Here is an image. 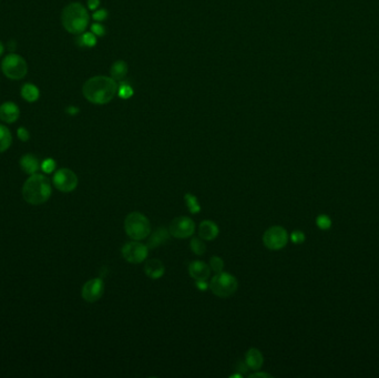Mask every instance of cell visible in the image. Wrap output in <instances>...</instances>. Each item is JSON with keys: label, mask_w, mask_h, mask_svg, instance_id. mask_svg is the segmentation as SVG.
I'll list each match as a JSON object with an SVG mask.
<instances>
[{"label": "cell", "mask_w": 379, "mask_h": 378, "mask_svg": "<svg viewBox=\"0 0 379 378\" xmlns=\"http://www.w3.org/2000/svg\"><path fill=\"white\" fill-rule=\"evenodd\" d=\"M118 91V85L113 78L98 76L86 81L82 88L85 98L95 104H104L113 99Z\"/></svg>", "instance_id": "cell-1"}, {"label": "cell", "mask_w": 379, "mask_h": 378, "mask_svg": "<svg viewBox=\"0 0 379 378\" xmlns=\"http://www.w3.org/2000/svg\"><path fill=\"white\" fill-rule=\"evenodd\" d=\"M23 195L25 201L30 204L45 203L51 195L50 180L46 175L32 174L24 184Z\"/></svg>", "instance_id": "cell-2"}, {"label": "cell", "mask_w": 379, "mask_h": 378, "mask_svg": "<svg viewBox=\"0 0 379 378\" xmlns=\"http://www.w3.org/2000/svg\"><path fill=\"white\" fill-rule=\"evenodd\" d=\"M61 23L68 32L82 33L89 25V14L81 3L72 2L63 9Z\"/></svg>", "instance_id": "cell-3"}, {"label": "cell", "mask_w": 379, "mask_h": 378, "mask_svg": "<svg viewBox=\"0 0 379 378\" xmlns=\"http://www.w3.org/2000/svg\"><path fill=\"white\" fill-rule=\"evenodd\" d=\"M126 235L133 241H142L151 234V223L144 214L132 212L125 220Z\"/></svg>", "instance_id": "cell-4"}, {"label": "cell", "mask_w": 379, "mask_h": 378, "mask_svg": "<svg viewBox=\"0 0 379 378\" xmlns=\"http://www.w3.org/2000/svg\"><path fill=\"white\" fill-rule=\"evenodd\" d=\"M210 288L214 295L226 298L232 296L239 288V282L236 278L226 272L217 273L210 283Z\"/></svg>", "instance_id": "cell-5"}, {"label": "cell", "mask_w": 379, "mask_h": 378, "mask_svg": "<svg viewBox=\"0 0 379 378\" xmlns=\"http://www.w3.org/2000/svg\"><path fill=\"white\" fill-rule=\"evenodd\" d=\"M1 70L7 78L11 80H19L27 74L28 65L23 57L17 54H10L3 58Z\"/></svg>", "instance_id": "cell-6"}, {"label": "cell", "mask_w": 379, "mask_h": 378, "mask_svg": "<svg viewBox=\"0 0 379 378\" xmlns=\"http://www.w3.org/2000/svg\"><path fill=\"white\" fill-rule=\"evenodd\" d=\"M288 233L282 226L267 228L263 235L264 245L272 251H279L285 248L288 242Z\"/></svg>", "instance_id": "cell-7"}, {"label": "cell", "mask_w": 379, "mask_h": 378, "mask_svg": "<svg viewBox=\"0 0 379 378\" xmlns=\"http://www.w3.org/2000/svg\"><path fill=\"white\" fill-rule=\"evenodd\" d=\"M122 256L126 262L132 264H139L145 261L149 254L148 245L140 243L139 241H133L125 244L122 248Z\"/></svg>", "instance_id": "cell-8"}, {"label": "cell", "mask_w": 379, "mask_h": 378, "mask_svg": "<svg viewBox=\"0 0 379 378\" xmlns=\"http://www.w3.org/2000/svg\"><path fill=\"white\" fill-rule=\"evenodd\" d=\"M169 232L172 236L176 239H188L192 236L195 232V223L192 219L188 217L175 218L170 223Z\"/></svg>", "instance_id": "cell-9"}, {"label": "cell", "mask_w": 379, "mask_h": 378, "mask_svg": "<svg viewBox=\"0 0 379 378\" xmlns=\"http://www.w3.org/2000/svg\"><path fill=\"white\" fill-rule=\"evenodd\" d=\"M52 182L59 191L69 193L77 188L78 178L73 171L69 169H61L55 173Z\"/></svg>", "instance_id": "cell-10"}, {"label": "cell", "mask_w": 379, "mask_h": 378, "mask_svg": "<svg viewBox=\"0 0 379 378\" xmlns=\"http://www.w3.org/2000/svg\"><path fill=\"white\" fill-rule=\"evenodd\" d=\"M104 292V283L101 279H92L83 285L82 287V297L83 300L95 303L99 301L103 295Z\"/></svg>", "instance_id": "cell-11"}, {"label": "cell", "mask_w": 379, "mask_h": 378, "mask_svg": "<svg viewBox=\"0 0 379 378\" xmlns=\"http://www.w3.org/2000/svg\"><path fill=\"white\" fill-rule=\"evenodd\" d=\"M189 274L195 281H206L210 278L211 269L203 261H193L189 265Z\"/></svg>", "instance_id": "cell-12"}, {"label": "cell", "mask_w": 379, "mask_h": 378, "mask_svg": "<svg viewBox=\"0 0 379 378\" xmlns=\"http://www.w3.org/2000/svg\"><path fill=\"white\" fill-rule=\"evenodd\" d=\"M19 108L14 102H5L0 105V119L6 123H14L19 118Z\"/></svg>", "instance_id": "cell-13"}, {"label": "cell", "mask_w": 379, "mask_h": 378, "mask_svg": "<svg viewBox=\"0 0 379 378\" xmlns=\"http://www.w3.org/2000/svg\"><path fill=\"white\" fill-rule=\"evenodd\" d=\"M220 228L217 223L210 220L201 222L199 226V236L204 241H213L219 236Z\"/></svg>", "instance_id": "cell-14"}, {"label": "cell", "mask_w": 379, "mask_h": 378, "mask_svg": "<svg viewBox=\"0 0 379 378\" xmlns=\"http://www.w3.org/2000/svg\"><path fill=\"white\" fill-rule=\"evenodd\" d=\"M165 272V267L163 263L158 260V258H152L145 262L144 265V273L152 280H158L163 276Z\"/></svg>", "instance_id": "cell-15"}, {"label": "cell", "mask_w": 379, "mask_h": 378, "mask_svg": "<svg viewBox=\"0 0 379 378\" xmlns=\"http://www.w3.org/2000/svg\"><path fill=\"white\" fill-rule=\"evenodd\" d=\"M263 355L257 348H251L248 350V353L245 354V364L248 365L250 369L258 371V369L263 366Z\"/></svg>", "instance_id": "cell-16"}, {"label": "cell", "mask_w": 379, "mask_h": 378, "mask_svg": "<svg viewBox=\"0 0 379 378\" xmlns=\"http://www.w3.org/2000/svg\"><path fill=\"white\" fill-rule=\"evenodd\" d=\"M170 232L169 230H166L164 227H158V230L154 231L152 233V235L150 236L149 242H148V248L149 249H156L158 246H160L161 244H164L165 242L169 240L170 237Z\"/></svg>", "instance_id": "cell-17"}, {"label": "cell", "mask_w": 379, "mask_h": 378, "mask_svg": "<svg viewBox=\"0 0 379 378\" xmlns=\"http://www.w3.org/2000/svg\"><path fill=\"white\" fill-rule=\"evenodd\" d=\"M20 166L24 172L32 175L39 170V162L37 158H34V156L25 155L20 160Z\"/></svg>", "instance_id": "cell-18"}, {"label": "cell", "mask_w": 379, "mask_h": 378, "mask_svg": "<svg viewBox=\"0 0 379 378\" xmlns=\"http://www.w3.org/2000/svg\"><path fill=\"white\" fill-rule=\"evenodd\" d=\"M21 96L27 102H36L40 96V91H39L38 87L32 85V83H26L21 88Z\"/></svg>", "instance_id": "cell-19"}, {"label": "cell", "mask_w": 379, "mask_h": 378, "mask_svg": "<svg viewBox=\"0 0 379 378\" xmlns=\"http://www.w3.org/2000/svg\"><path fill=\"white\" fill-rule=\"evenodd\" d=\"M12 142V137L10 131L7 126L0 125V153L5 152L9 149Z\"/></svg>", "instance_id": "cell-20"}, {"label": "cell", "mask_w": 379, "mask_h": 378, "mask_svg": "<svg viewBox=\"0 0 379 378\" xmlns=\"http://www.w3.org/2000/svg\"><path fill=\"white\" fill-rule=\"evenodd\" d=\"M184 200H185V203H187L188 209L190 210V212L193 214L200 212L201 205L199 204V201H197L196 196L191 194V193H187L184 196Z\"/></svg>", "instance_id": "cell-21"}, {"label": "cell", "mask_w": 379, "mask_h": 378, "mask_svg": "<svg viewBox=\"0 0 379 378\" xmlns=\"http://www.w3.org/2000/svg\"><path fill=\"white\" fill-rule=\"evenodd\" d=\"M190 246H191V250L196 254V255H203L206 251V245L200 236L192 237Z\"/></svg>", "instance_id": "cell-22"}, {"label": "cell", "mask_w": 379, "mask_h": 378, "mask_svg": "<svg viewBox=\"0 0 379 378\" xmlns=\"http://www.w3.org/2000/svg\"><path fill=\"white\" fill-rule=\"evenodd\" d=\"M126 65L125 63H122V61H119V63H116L112 65L111 73L113 79L122 78L126 74Z\"/></svg>", "instance_id": "cell-23"}, {"label": "cell", "mask_w": 379, "mask_h": 378, "mask_svg": "<svg viewBox=\"0 0 379 378\" xmlns=\"http://www.w3.org/2000/svg\"><path fill=\"white\" fill-rule=\"evenodd\" d=\"M96 42L95 39V34L94 32H87L85 34H82L80 37V40H79V43L80 46H86V47H94Z\"/></svg>", "instance_id": "cell-24"}, {"label": "cell", "mask_w": 379, "mask_h": 378, "mask_svg": "<svg viewBox=\"0 0 379 378\" xmlns=\"http://www.w3.org/2000/svg\"><path fill=\"white\" fill-rule=\"evenodd\" d=\"M210 269L215 273H221L224 269V261L219 256H212L210 260Z\"/></svg>", "instance_id": "cell-25"}, {"label": "cell", "mask_w": 379, "mask_h": 378, "mask_svg": "<svg viewBox=\"0 0 379 378\" xmlns=\"http://www.w3.org/2000/svg\"><path fill=\"white\" fill-rule=\"evenodd\" d=\"M316 224L320 230H328L332 226V221H330L329 217L325 214H321L319 217H317L316 219Z\"/></svg>", "instance_id": "cell-26"}, {"label": "cell", "mask_w": 379, "mask_h": 378, "mask_svg": "<svg viewBox=\"0 0 379 378\" xmlns=\"http://www.w3.org/2000/svg\"><path fill=\"white\" fill-rule=\"evenodd\" d=\"M41 169L45 173H51L56 169V162L52 159H47L42 162Z\"/></svg>", "instance_id": "cell-27"}, {"label": "cell", "mask_w": 379, "mask_h": 378, "mask_svg": "<svg viewBox=\"0 0 379 378\" xmlns=\"http://www.w3.org/2000/svg\"><path fill=\"white\" fill-rule=\"evenodd\" d=\"M290 240H292V242L295 244H301L305 241V234H304L302 231H294L292 234H290Z\"/></svg>", "instance_id": "cell-28"}, {"label": "cell", "mask_w": 379, "mask_h": 378, "mask_svg": "<svg viewBox=\"0 0 379 378\" xmlns=\"http://www.w3.org/2000/svg\"><path fill=\"white\" fill-rule=\"evenodd\" d=\"M17 133H18V138L21 140V141H24V142L28 141L29 138H30L29 131L26 129V128H23V126L18 129V131H17Z\"/></svg>", "instance_id": "cell-29"}, {"label": "cell", "mask_w": 379, "mask_h": 378, "mask_svg": "<svg viewBox=\"0 0 379 378\" xmlns=\"http://www.w3.org/2000/svg\"><path fill=\"white\" fill-rule=\"evenodd\" d=\"M119 94H120V96H122V98H129V96L132 94V90L131 88L129 86H122L120 89H119Z\"/></svg>", "instance_id": "cell-30"}, {"label": "cell", "mask_w": 379, "mask_h": 378, "mask_svg": "<svg viewBox=\"0 0 379 378\" xmlns=\"http://www.w3.org/2000/svg\"><path fill=\"white\" fill-rule=\"evenodd\" d=\"M195 286L197 289H200V291L204 292L206 291L210 287V284L206 283V281H195Z\"/></svg>", "instance_id": "cell-31"}, {"label": "cell", "mask_w": 379, "mask_h": 378, "mask_svg": "<svg viewBox=\"0 0 379 378\" xmlns=\"http://www.w3.org/2000/svg\"><path fill=\"white\" fill-rule=\"evenodd\" d=\"M92 32H94L95 36H101V34L104 33V29L101 25L95 24L94 26H92Z\"/></svg>", "instance_id": "cell-32"}, {"label": "cell", "mask_w": 379, "mask_h": 378, "mask_svg": "<svg viewBox=\"0 0 379 378\" xmlns=\"http://www.w3.org/2000/svg\"><path fill=\"white\" fill-rule=\"evenodd\" d=\"M107 16H108L107 11L102 9V10H98L96 12H95V14H94V18H95V20H104L105 18H107Z\"/></svg>", "instance_id": "cell-33"}, {"label": "cell", "mask_w": 379, "mask_h": 378, "mask_svg": "<svg viewBox=\"0 0 379 378\" xmlns=\"http://www.w3.org/2000/svg\"><path fill=\"white\" fill-rule=\"evenodd\" d=\"M99 0H88V6H89V8L91 10H95L96 9V7L99 6Z\"/></svg>", "instance_id": "cell-34"}, {"label": "cell", "mask_w": 379, "mask_h": 378, "mask_svg": "<svg viewBox=\"0 0 379 378\" xmlns=\"http://www.w3.org/2000/svg\"><path fill=\"white\" fill-rule=\"evenodd\" d=\"M254 377H265V378H271L272 375H270V374H266V373H255V374H252V375H250V378H254Z\"/></svg>", "instance_id": "cell-35"}, {"label": "cell", "mask_w": 379, "mask_h": 378, "mask_svg": "<svg viewBox=\"0 0 379 378\" xmlns=\"http://www.w3.org/2000/svg\"><path fill=\"white\" fill-rule=\"evenodd\" d=\"M67 112L70 114H76L78 112V109L76 107H69L67 109Z\"/></svg>", "instance_id": "cell-36"}, {"label": "cell", "mask_w": 379, "mask_h": 378, "mask_svg": "<svg viewBox=\"0 0 379 378\" xmlns=\"http://www.w3.org/2000/svg\"><path fill=\"white\" fill-rule=\"evenodd\" d=\"M3 52H5V47H3V43L0 41V57L3 55Z\"/></svg>", "instance_id": "cell-37"}]
</instances>
